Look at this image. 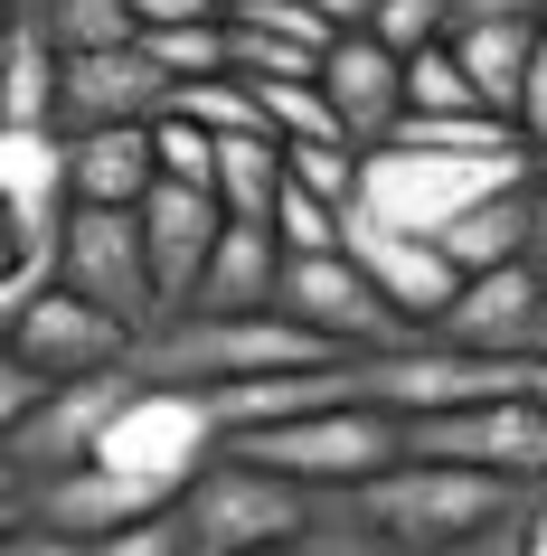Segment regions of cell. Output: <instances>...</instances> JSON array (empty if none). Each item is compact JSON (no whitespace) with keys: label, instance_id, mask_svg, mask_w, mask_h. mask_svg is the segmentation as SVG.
I'll return each mask as SVG.
<instances>
[{"label":"cell","instance_id":"6da1fadb","mask_svg":"<svg viewBox=\"0 0 547 556\" xmlns=\"http://www.w3.org/2000/svg\"><path fill=\"white\" fill-rule=\"evenodd\" d=\"M331 358L312 330H293L284 312H171L161 330L133 340V378L142 387H189V396H227L246 378H284V368H312Z\"/></svg>","mask_w":547,"mask_h":556},{"label":"cell","instance_id":"7a4b0ae2","mask_svg":"<svg viewBox=\"0 0 547 556\" xmlns=\"http://www.w3.org/2000/svg\"><path fill=\"white\" fill-rule=\"evenodd\" d=\"M500 189H529V151H406V142H377L359 151V217L397 236H444L462 207L500 199Z\"/></svg>","mask_w":547,"mask_h":556},{"label":"cell","instance_id":"3957f363","mask_svg":"<svg viewBox=\"0 0 547 556\" xmlns=\"http://www.w3.org/2000/svg\"><path fill=\"white\" fill-rule=\"evenodd\" d=\"M529 491L490 481V471H453V463H387L377 481L349 491V509L369 528H387L406 556H434V547H472L490 528H510V509Z\"/></svg>","mask_w":547,"mask_h":556},{"label":"cell","instance_id":"277c9868","mask_svg":"<svg viewBox=\"0 0 547 556\" xmlns=\"http://www.w3.org/2000/svg\"><path fill=\"white\" fill-rule=\"evenodd\" d=\"M236 463L274 471L312 500H349L359 481H377L387 463H406V425L377 406H331V415H293V425H256V434H227Z\"/></svg>","mask_w":547,"mask_h":556},{"label":"cell","instance_id":"5b68a950","mask_svg":"<svg viewBox=\"0 0 547 556\" xmlns=\"http://www.w3.org/2000/svg\"><path fill=\"white\" fill-rule=\"evenodd\" d=\"M359 358V406L397 415H453V406H490V396H529V358H472L444 350L434 330H406L397 350H349Z\"/></svg>","mask_w":547,"mask_h":556},{"label":"cell","instance_id":"8992f818","mask_svg":"<svg viewBox=\"0 0 547 556\" xmlns=\"http://www.w3.org/2000/svg\"><path fill=\"white\" fill-rule=\"evenodd\" d=\"M171 509H179L189 556H264V547H293V538H302L312 491H293V481H274V471L217 453V463H208Z\"/></svg>","mask_w":547,"mask_h":556},{"label":"cell","instance_id":"52a82bcc","mask_svg":"<svg viewBox=\"0 0 547 556\" xmlns=\"http://www.w3.org/2000/svg\"><path fill=\"white\" fill-rule=\"evenodd\" d=\"M217 453H227L217 406L189 396V387H133L123 415L104 425V443H95V463H114L123 481H151L161 500H179L208 463H217Z\"/></svg>","mask_w":547,"mask_h":556},{"label":"cell","instance_id":"ba28073f","mask_svg":"<svg viewBox=\"0 0 547 556\" xmlns=\"http://www.w3.org/2000/svg\"><path fill=\"white\" fill-rule=\"evenodd\" d=\"M406 463H453V471H490L510 491H547V406L538 396H490V406L415 415Z\"/></svg>","mask_w":547,"mask_h":556},{"label":"cell","instance_id":"9c48e42d","mask_svg":"<svg viewBox=\"0 0 547 556\" xmlns=\"http://www.w3.org/2000/svg\"><path fill=\"white\" fill-rule=\"evenodd\" d=\"M58 293L114 312L133 340L161 330V293H151V255H142V217L133 207H66L58 236Z\"/></svg>","mask_w":547,"mask_h":556},{"label":"cell","instance_id":"30bf717a","mask_svg":"<svg viewBox=\"0 0 547 556\" xmlns=\"http://www.w3.org/2000/svg\"><path fill=\"white\" fill-rule=\"evenodd\" d=\"M274 312H284L293 330H312L321 350H397L406 330H415V321H397V312L377 302V283L349 255H284Z\"/></svg>","mask_w":547,"mask_h":556},{"label":"cell","instance_id":"8fae6325","mask_svg":"<svg viewBox=\"0 0 547 556\" xmlns=\"http://www.w3.org/2000/svg\"><path fill=\"white\" fill-rule=\"evenodd\" d=\"M171 500L151 491V481H123L114 463H66V471H38L29 491H20V519L38 528V538H58L66 556H86V547H104L114 528H142V519H161Z\"/></svg>","mask_w":547,"mask_h":556},{"label":"cell","instance_id":"7c38bea8","mask_svg":"<svg viewBox=\"0 0 547 556\" xmlns=\"http://www.w3.org/2000/svg\"><path fill=\"white\" fill-rule=\"evenodd\" d=\"M434 340L472 350V358H547V293L529 274V255L490 264V274H462V293L434 312Z\"/></svg>","mask_w":547,"mask_h":556},{"label":"cell","instance_id":"4fadbf2b","mask_svg":"<svg viewBox=\"0 0 547 556\" xmlns=\"http://www.w3.org/2000/svg\"><path fill=\"white\" fill-rule=\"evenodd\" d=\"M66 132H10L0 123V217H10V245L29 274L58 283V236H66Z\"/></svg>","mask_w":547,"mask_h":556},{"label":"cell","instance_id":"5bb4252c","mask_svg":"<svg viewBox=\"0 0 547 556\" xmlns=\"http://www.w3.org/2000/svg\"><path fill=\"white\" fill-rule=\"evenodd\" d=\"M133 368H104V378H58L48 396H38L29 415H20V434H10V463H20V491H29L38 471H66V463H95V443H104V425L123 415V396H133Z\"/></svg>","mask_w":547,"mask_h":556},{"label":"cell","instance_id":"9a60e30c","mask_svg":"<svg viewBox=\"0 0 547 556\" xmlns=\"http://www.w3.org/2000/svg\"><path fill=\"white\" fill-rule=\"evenodd\" d=\"M340 255L359 264L377 283V302H387L397 321H415V330H434V312L462 293V274L444 264L434 236H397V227H377V217H359V207H340Z\"/></svg>","mask_w":547,"mask_h":556},{"label":"cell","instance_id":"2e32d148","mask_svg":"<svg viewBox=\"0 0 547 556\" xmlns=\"http://www.w3.org/2000/svg\"><path fill=\"white\" fill-rule=\"evenodd\" d=\"M171 114V76L133 48H95V58H58V132H104V123H161Z\"/></svg>","mask_w":547,"mask_h":556},{"label":"cell","instance_id":"e0dca14e","mask_svg":"<svg viewBox=\"0 0 547 556\" xmlns=\"http://www.w3.org/2000/svg\"><path fill=\"white\" fill-rule=\"evenodd\" d=\"M321 104H331V123H340L349 151H377L397 132V114H406V58L377 48L369 29H340L321 48Z\"/></svg>","mask_w":547,"mask_h":556},{"label":"cell","instance_id":"ac0fdd59","mask_svg":"<svg viewBox=\"0 0 547 556\" xmlns=\"http://www.w3.org/2000/svg\"><path fill=\"white\" fill-rule=\"evenodd\" d=\"M10 350H20L38 378L58 387V378H104V368H123V358H133V330H123L114 312H95V302H76V293H58V283H48V293L20 312Z\"/></svg>","mask_w":547,"mask_h":556},{"label":"cell","instance_id":"d6986e66","mask_svg":"<svg viewBox=\"0 0 547 556\" xmlns=\"http://www.w3.org/2000/svg\"><path fill=\"white\" fill-rule=\"evenodd\" d=\"M142 217V255H151V293H161V321H171L179 302H189V283H199L208 245H217V227H227V207L208 199V189H171V179H151V199L133 207Z\"/></svg>","mask_w":547,"mask_h":556},{"label":"cell","instance_id":"ffe728a7","mask_svg":"<svg viewBox=\"0 0 547 556\" xmlns=\"http://www.w3.org/2000/svg\"><path fill=\"white\" fill-rule=\"evenodd\" d=\"M274 274H284V245H274V227H256V217H227L179 312H274Z\"/></svg>","mask_w":547,"mask_h":556},{"label":"cell","instance_id":"44dd1931","mask_svg":"<svg viewBox=\"0 0 547 556\" xmlns=\"http://www.w3.org/2000/svg\"><path fill=\"white\" fill-rule=\"evenodd\" d=\"M151 123H104V132H66V189L76 207H142L151 199Z\"/></svg>","mask_w":547,"mask_h":556},{"label":"cell","instance_id":"7402d4cb","mask_svg":"<svg viewBox=\"0 0 547 556\" xmlns=\"http://www.w3.org/2000/svg\"><path fill=\"white\" fill-rule=\"evenodd\" d=\"M547 29H519V20H462L444 48H453V66L472 76V94H482V114L510 123L519 114V86H529V58H538Z\"/></svg>","mask_w":547,"mask_h":556},{"label":"cell","instance_id":"603a6c76","mask_svg":"<svg viewBox=\"0 0 547 556\" xmlns=\"http://www.w3.org/2000/svg\"><path fill=\"white\" fill-rule=\"evenodd\" d=\"M529 227H538V179H529V189H500V199H482V207H462L434 245H444L453 274H490V264L529 255Z\"/></svg>","mask_w":547,"mask_h":556},{"label":"cell","instance_id":"cb8c5ba5","mask_svg":"<svg viewBox=\"0 0 547 556\" xmlns=\"http://www.w3.org/2000/svg\"><path fill=\"white\" fill-rule=\"evenodd\" d=\"M0 123L10 132H58V48L29 20H10V38H0Z\"/></svg>","mask_w":547,"mask_h":556},{"label":"cell","instance_id":"d4e9b609","mask_svg":"<svg viewBox=\"0 0 547 556\" xmlns=\"http://www.w3.org/2000/svg\"><path fill=\"white\" fill-rule=\"evenodd\" d=\"M208 199L227 207V217H274V199H284V142L274 132H236V142H217V179H208Z\"/></svg>","mask_w":547,"mask_h":556},{"label":"cell","instance_id":"484cf974","mask_svg":"<svg viewBox=\"0 0 547 556\" xmlns=\"http://www.w3.org/2000/svg\"><path fill=\"white\" fill-rule=\"evenodd\" d=\"M20 20H29L58 58H95V48H133V38H142L133 29V0H29Z\"/></svg>","mask_w":547,"mask_h":556},{"label":"cell","instance_id":"4316f807","mask_svg":"<svg viewBox=\"0 0 547 556\" xmlns=\"http://www.w3.org/2000/svg\"><path fill=\"white\" fill-rule=\"evenodd\" d=\"M171 114L199 123L208 142H236V132H264V104L246 76H199V86H171Z\"/></svg>","mask_w":547,"mask_h":556},{"label":"cell","instance_id":"83f0119b","mask_svg":"<svg viewBox=\"0 0 547 556\" xmlns=\"http://www.w3.org/2000/svg\"><path fill=\"white\" fill-rule=\"evenodd\" d=\"M142 58L171 76V86H199V76H227V20H189V29H142Z\"/></svg>","mask_w":547,"mask_h":556},{"label":"cell","instance_id":"f1b7e54d","mask_svg":"<svg viewBox=\"0 0 547 556\" xmlns=\"http://www.w3.org/2000/svg\"><path fill=\"white\" fill-rule=\"evenodd\" d=\"M293 556H406V547L387 538V528H369L349 500H312V519H302Z\"/></svg>","mask_w":547,"mask_h":556},{"label":"cell","instance_id":"f546056e","mask_svg":"<svg viewBox=\"0 0 547 556\" xmlns=\"http://www.w3.org/2000/svg\"><path fill=\"white\" fill-rule=\"evenodd\" d=\"M406 114H482V94H472V76L453 66L444 38L406 58ZM406 114H397V123H406Z\"/></svg>","mask_w":547,"mask_h":556},{"label":"cell","instance_id":"4dcf8cb0","mask_svg":"<svg viewBox=\"0 0 547 556\" xmlns=\"http://www.w3.org/2000/svg\"><path fill=\"white\" fill-rule=\"evenodd\" d=\"M227 29L236 38H274V48H302V58L331 48V29H321L312 0H227Z\"/></svg>","mask_w":547,"mask_h":556},{"label":"cell","instance_id":"1f68e13d","mask_svg":"<svg viewBox=\"0 0 547 556\" xmlns=\"http://www.w3.org/2000/svg\"><path fill=\"white\" fill-rule=\"evenodd\" d=\"M256 104H264V132H274V142H340V123H331V104H321V76L256 86Z\"/></svg>","mask_w":547,"mask_h":556},{"label":"cell","instance_id":"d6a6232c","mask_svg":"<svg viewBox=\"0 0 547 556\" xmlns=\"http://www.w3.org/2000/svg\"><path fill=\"white\" fill-rule=\"evenodd\" d=\"M284 179H293V189H312L321 207H349V199H359V151H349V142H284Z\"/></svg>","mask_w":547,"mask_h":556},{"label":"cell","instance_id":"836d02e7","mask_svg":"<svg viewBox=\"0 0 547 556\" xmlns=\"http://www.w3.org/2000/svg\"><path fill=\"white\" fill-rule=\"evenodd\" d=\"M264 227H274L284 255H340V207H321L312 189H293V179H284V199H274Z\"/></svg>","mask_w":547,"mask_h":556},{"label":"cell","instance_id":"e575fe53","mask_svg":"<svg viewBox=\"0 0 547 556\" xmlns=\"http://www.w3.org/2000/svg\"><path fill=\"white\" fill-rule=\"evenodd\" d=\"M151 170L171 179V189H208V179H217V142H208L199 123L161 114V123H151Z\"/></svg>","mask_w":547,"mask_h":556},{"label":"cell","instance_id":"d590c367","mask_svg":"<svg viewBox=\"0 0 547 556\" xmlns=\"http://www.w3.org/2000/svg\"><path fill=\"white\" fill-rule=\"evenodd\" d=\"M369 38L397 48V58H415V48H434V38H453V0H377Z\"/></svg>","mask_w":547,"mask_h":556},{"label":"cell","instance_id":"8d00e7d4","mask_svg":"<svg viewBox=\"0 0 547 556\" xmlns=\"http://www.w3.org/2000/svg\"><path fill=\"white\" fill-rule=\"evenodd\" d=\"M38 396H48V378H38L29 358H20L10 340H0V453H10V434H20V415H29Z\"/></svg>","mask_w":547,"mask_h":556},{"label":"cell","instance_id":"74e56055","mask_svg":"<svg viewBox=\"0 0 547 556\" xmlns=\"http://www.w3.org/2000/svg\"><path fill=\"white\" fill-rule=\"evenodd\" d=\"M86 556H189V538H179V509H161V519H142V528H114V538L86 547Z\"/></svg>","mask_w":547,"mask_h":556},{"label":"cell","instance_id":"f35d334b","mask_svg":"<svg viewBox=\"0 0 547 556\" xmlns=\"http://www.w3.org/2000/svg\"><path fill=\"white\" fill-rule=\"evenodd\" d=\"M519 142H529V161L547 151V38H538V58H529V86H519Z\"/></svg>","mask_w":547,"mask_h":556},{"label":"cell","instance_id":"ab89813d","mask_svg":"<svg viewBox=\"0 0 547 556\" xmlns=\"http://www.w3.org/2000/svg\"><path fill=\"white\" fill-rule=\"evenodd\" d=\"M189 20H227L217 0H133V29H189Z\"/></svg>","mask_w":547,"mask_h":556},{"label":"cell","instance_id":"60d3db41","mask_svg":"<svg viewBox=\"0 0 547 556\" xmlns=\"http://www.w3.org/2000/svg\"><path fill=\"white\" fill-rule=\"evenodd\" d=\"M462 20H519V29H547V0H453V29Z\"/></svg>","mask_w":547,"mask_h":556},{"label":"cell","instance_id":"b9f144b4","mask_svg":"<svg viewBox=\"0 0 547 556\" xmlns=\"http://www.w3.org/2000/svg\"><path fill=\"white\" fill-rule=\"evenodd\" d=\"M38 293H48V274H29V264H20V274H0V340L20 330V312H29Z\"/></svg>","mask_w":547,"mask_h":556},{"label":"cell","instance_id":"7bdbcfd3","mask_svg":"<svg viewBox=\"0 0 547 556\" xmlns=\"http://www.w3.org/2000/svg\"><path fill=\"white\" fill-rule=\"evenodd\" d=\"M510 547H519V556H547V491H529V500L510 509Z\"/></svg>","mask_w":547,"mask_h":556},{"label":"cell","instance_id":"ee69618b","mask_svg":"<svg viewBox=\"0 0 547 556\" xmlns=\"http://www.w3.org/2000/svg\"><path fill=\"white\" fill-rule=\"evenodd\" d=\"M312 10H321V29H331V38H340V29H369V20H377V0H312Z\"/></svg>","mask_w":547,"mask_h":556},{"label":"cell","instance_id":"f6af8a7d","mask_svg":"<svg viewBox=\"0 0 547 556\" xmlns=\"http://www.w3.org/2000/svg\"><path fill=\"white\" fill-rule=\"evenodd\" d=\"M0 556H66L58 538H38V528H10V538H0Z\"/></svg>","mask_w":547,"mask_h":556},{"label":"cell","instance_id":"bcb514c9","mask_svg":"<svg viewBox=\"0 0 547 556\" xmlns=\"http://www.w3.org/2000/svg\"><path fill=\"white\" fill-rule=\"evenodd\" d=\"M529 274H538V293H547V199H538V227H529Z\"/></svg>","mask_w":547,"mask_h":556},{"label":"cell","instance_id":"7dc6e473","mask_svg":"<svg viewBox=\"0 0 547 556\" xmlns=\"http://www.w3.org/2000/svg\"><path fill=\"white\" fill-rule=\"evenodd\" d=\"M472 556H519V547H510V528H490V538H482Z\"/></svg>","mask_w":547,"mask_h":556},{"label":"cell","instance_id":"c3c4849f","mask_svg":"<svg viewBox=\"0 0 547 556\" xmlns=\"http://www.w3.org/2000/svg\"><path fill=\"white\" fill-rule=\"evenodd\" d=\"M0 274H20V245H10V217H0Z\"/></svg>","mask_w":547,"mask_h":556},{"label":"cell","instance_id":"681fc988","mask_svg":"<svg viewBox=\"0 0 547 556\" xmlns=\"http://www.w3.org/2000/svg\"><path fill=\"white\" fill-rule=\"evenodd\" d=\"M0 500H20V463L10 453H0Z\"/></svg>","mask_w":547,"mask_h":556},{"label":"cell","instance_id":"f907efd6","mask_svg":"<svg viewBox=\"0 0 547 556\" xmlns=\"http://www.w3.org/2000/svg\"><path fill=\"white\" fill-rule=\"evenodd\" d=\"M529 396H538V406H547V358H529Z\"/></svg>","mask_w":547,"mask_h":556},{"label":"cell","instance_id":"816d5d0a","mask_svg":"<svg viewBox=\"0 0 547 556\" xmlns=\"http://www.w3.org/2000/svg\"><path fill=\"white\" fill-rule=\"evenodd\" d=\"M10 528H29V519H20V500H0V538H10Z\"/></svg>","mask_w":547,"mask_h":556},{"label":"cell","instance_id":"f5cc1de1","mask_svg":"<svg viewBox=\"0 0 547 556\" xmlns=\"http://www.w3.org/2000/svg\"><path fill=\"white\" fill-rule=\"evenodd\" d=\"M529 179H538V199H547V151H538V161H529Z\"/></svg>","mask_w":547,"mask_h":556},{"label":"cell","instance_id":"db71d44e","mask_svg":"<svg viewBox=\"0 0 547 556\" xmlns=\"http://www.w3.org/2000/svg\"><path fill=\"white\" fill-rule=\"evenodd\" d=\"M10 20H20V0H0V38H10Z\"/></svg>","mask_w":547,"mask_h":556},{"label":"cell","instance_id":"11a10c76","mask_svg":"<svg viewBox=\"0 0 547 556\" xmlns=\"http://www.w3.org/2000/svg\"><path fill=\"white\" fill-rule=\"evenodd\" d=\"M472 547H482V538H472ZM472 547H434V556H472Z\"/></svg>","mask_w":547,"mask_h":556},{"label":"cell","instance_id":"9f6ffc18","mask_svg":"<svg viewBox=\"0 0 547 556\" xmlns=\"http://www.w3.org/2000/svg\"><path fill=\"white\" fill-rule=\"evenodd\" d=\"M264 556H293V547H264Z\"/></svg>","mask_w":547,"mask_h":556},{"label":"cell","instance_id":"6f0895ef","mask_svg":"<svg viewBox=\"0 0 547 556\" xmlns=\"http://www.w3.org/2000/svg\"><path fill=\"white\" fill-rule=\"evenodd\" d=\"M217 10H227V0H217Z\"/></svg>","mask_w":547,"mask_h":556},{"label":"cell","instance_id":"680465c9","mask_svg":"<svg viewBox=\"0 0 547 556\" xmlns=\"http://www.w3.org/2000/svg\"><path fill=\"white\" fill-rule=\"evenodd\" d=\"M20 10H29V0H20Z\"/></svg>","mask_w":547,"mask_h":556}]
</instances>
